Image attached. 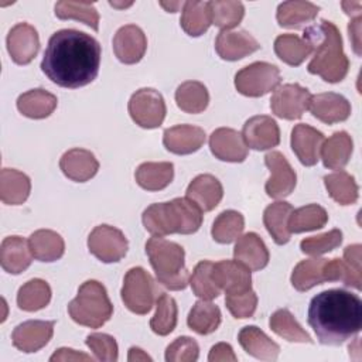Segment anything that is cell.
I'll return each mask as SVG.
<instances>
[{"label": "cell", "mask_w": 362, "mask_h": 362, "mask_svg": "<svg viewBox=\"0 0 362 362\" xmlns=\"http://www.w3.org/2000/svg\"><path fill=\"white\" fill-rule=\"evenodd\" d=\"M100 57V44L92 35L64 28L49 37L41 69L58 86L76 89L95 81Z\"/></svg>", "instance_id": "1"}, {"label": "cell", "mask_w": 362, "mask_h": 362, "mask_svg": "<svg viewBox=\"0 0 362 362\" xmlns=\"http://www.w3.org/2000/svg\"><path fill=\"white\" fill-rule=\"evenodd\" d=\"M308 324L322 345H341L362 328V301L344 288H331L313 297Z\"/></svg>", "instance_id": "2"}, {"label": "cell", "mask_w": 362, "mask_h": 362, "mask_svg": "<svg viewBox=\"0 0 362 362\" xmlns=\"http://www.w3.org/2000/svg\"><path fill=\"white\" fill-rule=\"evenodd\" d=\"M303 38L313 48V58L307 66L308 72L321 76L325 82H341L349 69V59L342 48V38L337 25L321 20L310 25Z\"/></svg>", "instance_id": "3"}, {"label": "cell", "mask_w": 362, "mask_h": 362, "mask_svg": "<svg viewBox=\"0 0 362 362\" xmlns=\"http://www.w3.org/2000/svg\"><path fill=\"white\" fill-rule=\"evenodd\" d=\"M143 225L153 236L195 233L202 223V211L188 198L151 204L141 215Z\"/></svg>", "instance_id": "4"}, {"label": "cell", "mask_w": 362, "mask_h": 362, "mask_svg": "<svg viewBox=\"0 0 362 362\" xmlns=\"http://www.w3.org/2000/svg\"><path fill=\"white\" fill-rule=\"evenodd\" d=\"M146 253L158 283L173 291L187 287L189 276L184 262L185 252L181 245L163 236H153L146 242Z\"/></svg>", "instance_id": "5"}, {"label": "cell", "mask_w": 362, "mask_h": 362, "mask_svg": "<svg viewBox=\"0 0 362 362\" xmlns=\"http://www.w3.org/2000/svg\"><path fill=\"white\" fill-rule=\"evenodd\" d=\"M68 313L76 324L99 328L110 320L113 305L102 283L86 280L81 284L76 297L68 304Z\"/></svg>", "instance_id": "6"}, {"label": "cell", "mask_w": 362, "mask_h": 362, "mask_svg": "<svg viewBox=\"0 0 362 362\" xmlns=\"http://www.w3.org/2000/svg\"><path fill=\"white\" fill-rule=\"evenodd\" d=\"M120 294L122 301L132 313L144 315L153 308L161 293L148 272L143 267H132L123 279Z\"/></svg>", "instance_id": "7"}, {"label": "cell", "mask_w": 362, "mask_h": 362, "mask_svg": "<svg viewBox=\"0 0 362 362\" xmlns=\"http://www.w3.org/2000/svg\"><path fill=\"white\" fill-rule=\"evenodd\" d=\"M280 71L269 62H253L235 75V88L239 93L249 98H260L277 88L280 83Z\"/></svg>", "instance_id": "8"}, {"label": "cell", "mask_w": 362, "mask_h": 362, "mask_svg": "<svg viewBox=\"0 0 362 362\" xmlns=\"http://www.w3.org/2000/svg\"><path fill=\"white\" fill-rule=\"evenodd\" d=\"M129 115L143 129H156L164 122L167 107L163 95L153 88L136 90L127 105Z\"/></svg>", "instance_id": "9"}, {"label": "cell", "mask_w": 362, "mask_h": 362, "mask_svg": "<svg viewBox=\"0 0 362 362\" xmlns=\"http://www.w3.org/2000/svg\"><path fill=\"white\" fill-rule=\"evenodd\" d=\"M127 239L124 233L110 225L96 226L88 238L89 252L103 263L122 260L127 253Z\"/></svg>", "instance_id": "10"}, {"label": "cell", "mask_w": 362, "mask_h": 362, "mask_svg": "<svg viewBox=\"0 0 362 362\" xmlns=\"http://www.w3.org/2000/svg\"><path fill=\"white\" fill-rule=\"evenodd\" d=\"M311 93L298 83H284L274 89L270 99L272 112L281 119H300L308 109Z\"/></svg>", "instance_id": "11"}, {"label": "cell", "mask_w": 362, "mask_h": 362, "mask_svg": "<svg viewBox=\"0 0 362 362\" xmlns=\"http://www.w3.org/2000/svg\"><path fill=\"white\" fill-rule=\"evenodd\" d=\"M361 267V245H349L344 249L342 259H327L325 277L327 281H342L345 286L361 290L362 283Z\"/></svg>", "instance_id": "12"}, {"label": "cell", "mask_w": 362, "mask_h": 362, "mask_svg": "<svg viewBox=\"0 0 362 362\" xmlns=\"http://www.w3.org/2000/svg\"><path fill=\"white\" fill-rule=\"evenodd\" d=\"M264 164L270 171L264 185L266 194L276 199L288 197L296 188L297 175L287 158L280 151H270L264 156Z\"/></svg>", "instance_id": "13"}, {"label": "cell", "mask_w": 362, "mask_h": 362, "mask_svg": "<svg viewBox=\"0 0 362 362\" xmlns=\"http://www.w3.org/2000/svg\"><path fill=\"white\" fill-rule=\"evenodd\" d=\"M6 44L11 59L18 65H27L38 54L40 37L31 24L18 23L8 31Z\"/></svg>", "instance_id": "14"}, {"label": "cell", "mask_w": 362, "mask_h": 362, "mask_svg": "<svg viewBox=\"0 0 362 362\" xmlns=\"http://www.w3.org/2000/svg\"><path fill=\"white\" fill-rule=\"evenodd\" d=\"M147 38L143 30L134 24L120 27L113 37V52L116 58L127 65L137 64L146 54Z\"/></svg>", "instance_id": "15"}, {"label": "cell", "mask_w": 362, "mask_h": 362, "mask_svg": "<svg viewBox=\"0 0 362 362\" xmlns=\"http://www.w3.org/2000/svg\"><path fill=\"white\" fill-rule=\"evenodd\" d=\"M242 137L247 148L269 150L280 143V129L276 120L266 115H257L246 120Z\"/></svg>", "instance_id": "16"}, {"label": "cell", "mask_w": 362, "mask_h": 362, "mask_svg": "<svg viewBox=\"0 0 362 362\" xmlns=\"http://www.w3.org/2000/svg\"><path fill=\"white\" fill-rule=\"evenodd\" d=\"M54 321L30 320L18 324L11 335L13 345L25 354L37 352L45 346L54 334Z\"/></svg>", "instance_id": "17"}, {"label": "cell", "mask_w": 362, "mask_h": 362, "mask_svg": "<svg viewBox=\"0 0 362 362\" xmlns=\"http://www.w3.org/2000/svg\"><path fill=\"white\" fill-rule=\"evenodd\" d=\"M211 153L221 161L242 163L247 157V146L239 133L230 127H219L209 136Z\"/></svg>", "instance_id": "18"}, {"label": "cell", "mask_w": 362, "mask_h": 362, "mask_svg": "<svg viewBox=\"0 0 362 362\" xmlns=\"http://www.w3.org/2000/svg\"><path fill=\"white\" fill-rule=\"evenodd\" d=\"M212 279L226 294L243 293L252 288L250 270L238 260H221L212 266Z\"/></svg>", "instance_id": "19"}, {"label": "cell", "mask_w": 362, "mask_h": 362, "mask_svg": "<svg viewBox=\"0 0 362 362\" xmlns=\"http://www.w3.org/2000/svg\"><path fill=\"white\" fill-rule=\"evenodd\" d=\"M324 140L325 137L320 130L305 123L296 124L291 130V148L300 163L305 167H311L318 163Z\"/></svg>", "instance_id": "20"}, {"label": "cell", "mask_w": 362, "mask_h": 362, "mask_svg": "<svg viewBox=\"0 0 362 362\" xmlns=\"http://www.w3.org/2000/svg\"><path fill=\"white\" fill-rule=\"evenodd\" d=\"M215 49L222 59L238 61L260 49V44L246 30H222L216 37Z\"/></svg>", "instance_id": "21"}, {"label": "cell", "mask_w": 362, "mask_h": 362, "mask_svg": "<svg viewBox=\"0 0 362 362\" xmlns=\"http://www.w3.org/2000/svg\"><path fill=\"white\" fill-rule=\"evenodd\" d=\"M308 109L315 119L327 124L344 122L351 115V103L348 99L335 92L311 95Z\"/></svg>", "instance_id": "22"}, {"label": "cell", "mask_w": 362, "mask_h": 362, "mask_svg": "<svg viewBox=\"0 0 362 362\" xmlns=\"http://www.w3.org/2000/svg\"><path fill=\"white\" fill-rule=\"evenodd\" d=\"M205 139L204 129L192 124H177L164 130L163 144L170 153L185 156L199 150Z\"/></svg>", "instance_id": "23"}, {"label": "cell", "mask_w": 362, "mask_h": 362, "mask_svg": "<svg viewBox=\"0 0 362 362\" xmlns=\"http://www.w3.org/2000/svg\"><path fill=\"white\" fill-rule=\"evenodd\" d=\"M59 168L66 178L75 182H85L96 175L99 161L89 150L71 148L62 154Z\"/></svg>", "instance_id": "24"}, {"label": "cell", "mask_w": 362, "mask_h": 362, "mask_svg": "<svg viewBox=\"0 0 362 362\" xmlns=\"http://www.w3.org/2000/svg\"><path fill=\"white\" fill-rule=\"evenodd\" d=\"M233 257L249 270L257 272L267 266L270 255L262 238L255 232H249L238 238L233 247Z\"/></svg>", "instance_id": "25"}, {"label": "cell", "mask_w": 362, "mask_h": 362, "mask_svg": "<svg viewBox=\"0 0 362 362\" xmlns=\"http://www.w3.org/2000/svg\"><path fill=\"white\" fill-rule=\"evenodd\" d=\"M222 197V184L211 174H201L195 177L185 191V198L197 204L202 212L212 211L215 206H218Z\"/></svg>", "instance_id": "26"}, {"label": "cell", "mask_w": 362, "mask_h": 362, "mask_svg": "<svg viewBox=\"0 0 362 362\" xmlns=\"http://www.w3.org/2000/svg\"><path fill=\"white\" fill-rule=\"evenodd\" d=\"M33 253L25 240L21 236H7L0 246V263L1 267L10 274H20L27 270L33 260Z\"/></svg>", "instance_id": "27"}, {"label": "cell", "mask_w": 362, "mask_h": 362, "mask_svg": "<svg viewBox=\"0 0 362 362\" xmlns=\"http://www.w3.org/2000/svg\"><path fill=\"white\" fill-rule=\"evenodd\" d=\"M238 341L246 354L260 361H276L280 352V346L255 325L243 327Z\"/></svg>", "instance_id": "28"}, {"label": "cell", "mask_w": 362, "mask_h": 362, "mask_svg": "<svg viewBox=\"0 0 362 362\" xmlns=\"http://www.w3.org/2000/svg\"><path fill=\"white\" fill-rule=\"evenodd\" d=\"M58 105V99L51 92L35 88L21 93L17 99L18 112L30 119H45L48 117Z\"/></svg>", "instance_id": "29"}, {"label": "cell", "mask_w": 362, "mask_h": 362, "mask_svg": "<svg viewBox=\"0 0 362 362\" xmlns=\"http://www.w3.org/2000/svg\"><path fill=\"white\" fill-rule=\"evenodd\" d=\"M352 150H354L352 137L346 132L341 130V132H335L332 136L324 140L320 156L327 168L342 170L349 163Z\"/></svg>", "instance_id": "30"}, {"label": "cell", "mask_w": 362, "mask_h": 362, "mask_svg": "<svg viewBox=\"0 0 362 362\" xmlns=\"http://www.w3.org/2000/svg\"><path fill=\"white\" fill-rule=\"evenodd\" d=\"M34 259L40 262H55L64 256L65 243L59 233L51 229H38L28 238Z\"/></svg>", "instance_id": "31"}, {"label": "cell", "mask_w": 362, "mask_h": 362, "mask_svg": "<svg viewBox=\"0 0 362 362\" xmlns=\"http://www.w3.org/2000/svg\"><path fill=\"white\" fill-rule=\"evenodd\" d=\"M31 191L28 175L14 168H3L0 173V198L7 205H21Z\"/></svg>", "instance_id": "32"}, {"label": "cell", "mask_w": 362, "mask_h": 362, "mask_svg": "<svg viewBox=\"0 0 362 362\" xmlns=\"http://www.w3.org/2000/svg\"><path fill=\"white\" fill-rule=\"evenodd\" d=\"M136 182L147 191H160L170 185L174 178V165L168 161L143 163L134 173Z\"/></svg>", "instance_id": "33"}, {"label": "cell", "mask_w": 362, "mask_h": 362, "mask_svg": "<svg viewBox=\"0 0 362 362\" xmlns=\"http://www.w3.org/2000/svg\"><path fill=\"white\" fill-rule=\"evenodd\" d=\"M320 11V7L311 1H283L277 7L276 18L280 27L298 28L311 23Z\"/></svg>", "instance_id": "34"}, {"label": "cell", "mask_w": 362, "mask_h": 362, "mask_svg": "<svg viewBox=\"0 0 362 362\" xmlns=\"http://www.w3.org/2000/svg\"><path fill=\"white\" fill-rule=\"evenodd\" d=\"M293 206L288 202L277 201L270 204L263 212V223L277 245H286L290 240L288 218Z\"/></svg>", "instance_id": "35"}, {"label": "cell", "mask_w": 362, "mask_h": 362, "mask_svg": "<svg viewBox=\"0 0 362 362\" xmlns=\"http://www.w3.org/2000/svg\"><path fill=\"white\" fill-rule=\"evenodd\" d=\"M325 263L324 257H313L301 260L297 263L291 273V284L297 291H308L313 287L327 281L325 277Z\"/></svg>", "instance_id": "36"}, {"label": "cell", "mask_w": 362, "mask_h": 362, "mask_svg": "<svg viewBox=\"0 0 362 362\" xmlns=\"http://www.w3.org/2000/svg\"><path fill=\"white\" fill-rule=\"evenodd\" d=\"M221 317L222 315L218 305L201 298L192 305L187 318V324L194 332L199 335H208L218 329L221 324Z\"/></svg>", "instance_id": "37"}, {"label": "cell", "mask_w": 362, "mask_h": 362, "mask_svg": "<svg viewBox=\"0 0 362 362\" xmlns=\"http://www.w3.org/2000/svg\"><path fill=\"white\" fill-rule=\"evenodd\" d=\"M175 102L182 112L197 115L208 107L209 93L204 83L198 81H187L177 88Z\"/></svg>", "instance_id": "38"}, {"label": "cell", "mask_w": 362, "mask_h": 362, "mask_svg": "<svg viewBox=\"0 0 362 362\" xmlns=\"http://www.w3.org/2000/svg\"><path fill=\"white\" fill-rule=\"evenodd\" d=\"M180 24L191 37L202 35L212 24L208 1H185Z\"/></svg>", "instance_id": "39"}, {"label": "cell", "mask_w": 362, "mask_h": 362, "mask_svg": "<svg viewBox=\"0 0 362 362\" xmlns=\"http://www.w3.org/2000/svg\"><path fill=\"white\" fill-rule=\"evenodd\" d=\"M276 55L291 66H298L313 52L308 41L296 34H281L274 40Z\"/></svg>", "instance_id": "40"}, {"label": "cell", "mask_w": 362, "mask_h": 362, "mask_svg": "<svg viewBox=\"0 0 362 362\" xmlns=\"http://www.w3.org/2000/svg\"><path fill=\"white\" fill-rule=\"evenodd\" d=\"M51 300V287L42 279H31L24 283L17 293V305L23 311H38L48 305Z\"/></svg>", "instance_id": "41"}, {"label": "cell", "mask_w": 362, "mask_h": 362, "mask_svg": "<svg viewBox=\"0 0 362 362\" xmlns=\"http://www.w3.org/2000/svg\"><path fill=\"white\" fill-rule=\"evenodd\" d=\"M324 185L329 197L339 205H352L358 201L359 188L355 178L346 171H337L324 177Z\"/></svg>", "instance_id": "42"}, {"label": "cell", "mask_w": 362, "mask_h": 362, "mask_svg": "<svg viewBox=\"0 0 362 362\" xmlns=\"http://www.w3.org/2000/svg\"><path fill=\"white\" fill-rule=\"evenodd\" d=\"M327 222H328L327 211L321 205L310 204L291 211L288 218V230L291 233L317 230L325 226Z\"/></svg>", "instance_id": "43"}, {"label": "cell", "mask_w": 362, "mask_h": 362, "mask_svg": "<svg viewBox=\"0 0 362 362\" xmlns=\"http://www.w3.org/2000/svg\"><path fill=\"white\" fill-rule=\"evenodd\" d=\"M269 325L274 334L288 342L313 344L311 337L303 329V327L297 322V320L287 308H280L274 311L269 320Z\"/></svg>", "instance_id": "44"}, {"label": "cell", "mask_w": 362, "mask_h": 362, "mask_svg": "<svg viewBox=\"0 0 362 362\" xmlns=\"http://www.w3.org/2000/svg\"><path fill=\"white\" fill-rule=\"evenodd\" d=\"M245 228V218L240 212L233 211V209H228L221 212L214 223H212V229H211V235L214 238L215 242L218 243H232L233 240H236Z\"/></svg>", "instance_id": "45"}, {"label": "cell", "mask_w": 362, "mask_h": 362, "mask_svg": "<svg viewBox=\"0 0 362 362\" xmlns=\"http://www.w3.org/2000/svg\"><path fill=\"white\" fill-rule=\"evenodd\" d=\"M55 16L59 20H78L92 30H99V13L92 3L62 0L55 4Z\"/></svg>", "instance_id": "46"}, {"label": "cell", "mask_w": 362, "mask_h": 362, "mask_svg": "<svg viewBox=\"0 0 362 362\" xmlns=\"http://www.w3.org/2000/svg\"><path fill=\"white\" fill-rule=\"evenodd\" d=\"M177 303L175 300L161 293L156 301V313L150 320V328L154 334L165 337L174 331L177 325Z\"/></svg>", "instance_id": "47"}, {"label": "cell", "mask_w": 362, "mask_h": 362, "mask_svg": "<svg viewBox=\"0 0 362 362\" xmlns=\"http://www.w3.org/2000/svg\"><path fill=\"white\" fill-rule=\"evenodd\" d=\"M208 3H209L212 24H215L222 30H230L236 27L245 16V7L240 1L214 0Z\"/></svg>", "instance_id": "48"}, {"label": "cell", "mask_w": 362, "mask_h": 362, "mask_svg": "<svg viewBox=\"0 0 362 362\" xmlns=\"http://www.w3.org/2000/svg\"><path fill=\"white\" fill-rule=\"evenodd\" d=\"M212 262L202 260L195 266L189 277V284L194 294L202 300H212L221 294L219 287L212 279Z\"/></svg>", "instance_id": "49"}, {"label": "cell", "mask_w": 362, "mask_h": 362, "mask_svg": "<svg viewBox=\"0 0 362 362\" xmlns=\"http://www.w3.org/2000/svg\"><path fill=\"white\" fill-rule=\"evenodd\" d=\"M341 243H342V232L339 229H332L329 232L303 239L300 243V249L305 255L320 256L334 250Z\"/></svg>", "instance_id": "50"}, {"label": "cell", "mask_w": 362, "mask_h": 362, "mask_svg": "<svg viewBox=\"0 0 362 362\" xmlns=\"http://www.w3.org/2000/svg\"><path fill=\"white\" fill-rule=\"evenodd\" d=\"M86 346L93 352L95 358L102 362H115L119 356L117 342L113 337L107 334L95 332L86 337L85 339Z\"/></svg>", "instance_id": "51"}, {"label": "cell", "mask_w": 362, "mask_h": 362, "mask_svg": "<svg viewBox=\"0 0 362 362\" xmlns=\"http://www.w3.org/2000/svg\"><path fill=\"white\" fill-rule=\"evenodd\" d=\"M198 356L199 346L191 337H178L165 349L167 362H195Z\"/></svg>", "instance_id": "52"}, {"label": "cell", "mask_w": 362, "mask_h": 362, "mask_svg": "<svg viewBox=\"0 0 362 362\" xmlns=\"http://www.w3.org/2000/svg\"><path fill=\"white\" fill-rule=\"evenodd\" d=\"M225 304L235 318H250L257 307V296L252 288L243 293L226 294Z\"/></svg>", "instance_id": "53"}, {"label": "cell", "mask_w": 362, "mask_h": 362, "mask_svg": "<svg viewBox=\"0 0 362 362\" xmlns=\"http://www.w3.org/2000/svg\"><path fill=\"white\" fill-rule=\"evenodd\" d=\"M208 361L209 362H228V361L235 362V361H238V358L229 344L219 342L211 348Z\"/></svg>", "instance_id": "54"}, {"label": "cell", "mask_w": 362, "mask_h": 362, "mask_svg": "<svg viewBox=\"0 0 362 362\" xmlns=\"http://www.w3.org/2000/svg\"><path fill=\"white\" fill-rule=\"evenodd\" d=\"M51 362L55 361H92V358L83 352H78L71 348H59L49 358Z\"/></svg>", "instance_id": "55"}, {"label": "cell", "mask_w": 362, "mask_h": 362, "mask_svg": "<svg viewBox=\"0 0 362 362\" xmlns=\"http://www.w3.org/2000/svg\"><path fill=\"white\" fill-rule=\"evenodd\" d=\"M361 23H362V17L358 16V17H354L348 25L349 38L352 41V47L356 55H361Z\"/></svg>", "instance_id": "56"}, {"label": "cell", "mask_w": 362, "mask_h": 362, "mask_svg": "<svg viewBox=\"0 0 362 362\" xmlns=\"http://www.w3.org/2000/svg\"><path fill=\"white\" fill-rule=\"evenodd\" d=\"M342 8L348 16H361V10H362V3L361 1H342Z\"/></svg>", "instance_id": "57"}, {"label": "cell", "mask_w": 362, "mask_h": 362, "mask_svg": "<svg viewBox=\"0 0 362 362\" xmlns=\"http://www.w3.org/2000/svg\"><path fill=\"white\" fill-rule=\"evenodd\" d=\"M127 361H130V362H133V361H151V358H150L147 354H144L143 349L136 348V346H132V348L129 349Z\"/></svg>", "instance_id": "58"}, {"label": "cell", "mask_w": 362, "mask_h": 362, "mask_svg": "<svg viewBox=\"0 0 362 362\" xmlns=\"http://www.w3.org/2000/svg\"><path fill=\"white\" fill-rule=\"evenodd\" d=\"M161 6L167 10V11H171V13H175L177 11V7H182L184 6V3H161Z\"/></svg>", "instance_id": "59"}]
</instances>
